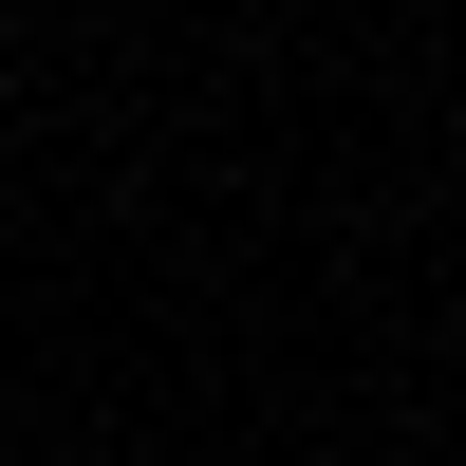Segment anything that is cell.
Returning <instances> with one entry per match:
<instances>
[{"label": "cell", "mask_w": 466, "mask_h": 466, "mask_svg": "<svg viewBox=\"0 0 466 466\" xmlns=\"http://www.w3.org/2000/svg\"><path fill=\"white\" fill-rule=\"evenodd\" d=\"M448 355H466V299H448Z\"/></svg>", "instance_id": "cell-1"}]
</instances>
